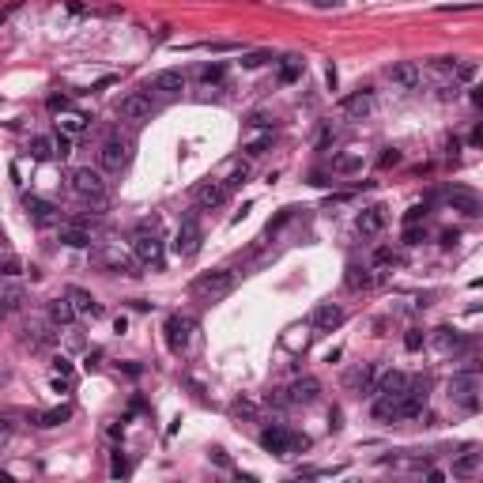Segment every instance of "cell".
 I'll list each match as a JSON object with an SVG mask.
<instances>
[{"mask_svg": "<svg viewBox=\"0 0 483 483\" xmlns=\"http://www.w3.org/2000/svg\"><path fill=\"white\" fill-rule=\"evenodd\" d=\"M332 140H336V133H332V128H325V133H321V140H318V147H329Z\"/></svg>", "mask_w": 483, "mask_h": 483, "instance_id": "49", "label": "cell"}, {"mask_svg": "<svg viewBox=\"0 0 483 483\" xmlns=\"http://www.w3.org/2000/svg\"><path fill=\"white\" fill-rule=\"evenodd\" d=\"M223 72H227V68H223L219 61L216 64H204V68H200V83H208V87H211V83H223Z\"/></svg>", "mask_w": 483, "mask_h": 483, "instance_id": "38", "label": "cell"}, {"mask_svg": "<svg viewBox=\"0 0 483 483\" xmlns=\"http://www.w3.org/2000/svg\"><path fill=\"white\" fill-rule=\"evenodd\" d=\"M53 370H57V378L72 382V362H68V359H53Z\"/></svg>", "mask_w": 483, "mask_h": 483, "instance_id": "43", "label": "cell"}, {"mask_svg": "<svg viewBox=\"0 0 483 483\" xmlns=\"http://www.w3.org/2000/svg\"><path fill=\"white\" fill-rule=\"evenodd\" d=\"M404 348H408V351H419V348H423V332H419V329H412V332L404 336Z\"/></svg>", "mask_w": 483, "mask_h": 483, "instance_id": "42", "label": "cell"}, {"mask_svg": "<svg viewBox=\"0 0 483 483\" xmlns=\"http://www.w3.org/2000/svg\"><path fill=\"white\" fill-rule=\"evenodd\" d=\"M200 227H197V219H185L181 227H178V238H174V253L181 257V261H189V257H197L200 253Z\"/></svg>", "mask_w": 483, "mask_h": 483, "instance_id": "10", "label": "cell"}, {"mask_svg": "<svg viewBox=\"0 0 483 483\" xmlns=\"http://www.w3.org/2000/svg\"><path fill=\"white\" fill-rule=\"evenodd\" d=\"M246 178H249V163L246 159H235V163H227V174H223L219 181H223V189H227V193H235Z\"/></svg>", "mask_w": 483, "mask_h": 483, "instance_id": "28", "label": "cell"}, {"mask_svg": "<svg viewBox=\"0 0 483 483\" xmlns=\"http://www.w3.org/2000/svg\"><path fill=\"white\" fill-rule=\"evenodd\" d=\"M261 445L276 457H287V453H299V449H310V438L302 434H291L287 426H265L261 431Z\"/></svg>", "mask_w": 483, "mask_h": 483, "instance_id": "4", "label": "cell"}, {"mask_svg": "<svg viewBox=\"0 0 483 483\" xmlns=\"http://www.w3.org/2000/svg\"><path fill=\"white\" fill-rule=\"evenodd\" d=\"M57 238L64 242V246H72V249H87L91 246V230L83 227V223H61Z\"/></svg>", "mask_w": 483, "mask_h": 483, "instance_id": "23", "label": "cell"}, {"mask_svg": "<svg viewBox=\"0 0 483 483\" xmlns=\"http://www.w3.org/2000/svg\"><path fill=\"white\" fill-rule=\"evenodd\" d=\"M68 155H72V136L57 133L53 136V159H68Z\"/></svg>", "mask_w": 483, "mask_h": 483, "instance_id": "39", "label": "cell"}, {"mask_svg": "<svg viewBox=\"0 0 483 483\" xmlns=\"http://www.w3.org/2000/svg\"><path fill=\"white\" fill-rule=\"evenodd\" d=\"M230 193L223 189V181L219 178H211V181H200L197 185V193H193V200H197V208H204V211H211V208H219L223 200H227Z\"/></svg>", "mask_w": 483, "mask_h": 483, "instance_id": "16", "label": "cell"}, {"mask_svg": "<svg viewBox=\"0 0 483 483\" xmlns=\"http://www.w3.org/2000/svg\"><path fill=\"white\" fill-rule=\"evenodd\" d=\"M151 91H155V95H166V98L181 95V91H185V72L181 68H163L159 76L151 80Z\"/></svg>", "mask_w": 483, "mask_h": 483, "instance_id": "17", "label": "cell"}, {"mask_svg": "<svg viewBox=\"0 0 483 483\" xmlns=\"http://www.w3.org/2000/svg\"><path fill=\"white\" fill-rule=\"evenodd\" d=\"M382 276L374 272L370 265H348V272H343V283H348V291H370Z\"/></svg>", "mask_w": 483, "mask_h": 483, "instance_id": "20", "label": "cell"}, {"mask_svg": "<svg viewBox=\"0 0 483 483\" xmlns=\"http://www.w3.org/2000/svg\"><path fill=\"white\" fill-rule=\"evenodd\" d=\"M235 283H238V276L230 272V268H211V272H204V276L193 280V299L219 302V299H227V295L235 291Z\"/></svg>", "mask_w": 483, "mask_h": 483, "instance_id": "1", "label": "cell"}, {"mask_svg": "<svg viewBox=\"0 0 483 483\" xmlns=\"http://www.w3.org/2000/svg\"><path fill=\"white\" fill-rule=\"evenodd\" d=\"M15 272H20V261H4V265H0V276H15Z\"/></svg>", "mask_w": 483, "mask_h": 483, "instance_id": "48", "label": "cell"}, {"mask_svg": "<svg viewBox=\"0 0 483 483\" xmlns=\"http://www.w3.org/2000/svg\"><path fill=\"white\" fill-rule=\"evenodd\" d=\"M31 155H34V159H53V140H50V136H34V140H31Z\"/></svg>", "mask_w": 483, "mask_h": 483, "instance_id": "37", "label": "cell"}, {"mask_svg": "<svg viewBox=\"0 0 483 483\" xmlns=\"http://www.w3.org/2000/svg\"><path fill=\"white\" fill-rule=\"evenodd\" d=\"M449 401L461 404L464 412H476L480 408V378L476 374H453L449 378Z\"/></svg>", "mask_w": 483, "mask_h": 483, "instance_id": "7", "label": "cell"}, {"mask_svg": "<svg viewBox=\"0 0 483 483\" xmlns=\"http://www.w3.org/2000/svg\"><path fill=\"white\" fill-rule=\"evenodd\" d=\"M68 419H72V404H61V408H50V412L34 415V423H38V426H61Z\"/></svg>", "mask_w": 483, "mask_h": 483, "instance_id": "32", "label": "cell"}, {"mask_svg": "<svg viewBox=\"0 0 483 483\" xmlns=\"http://www.w3.org/2000/svg\"><path fill=\"white\" fill-rule=\"evenodd\" d=\"M408 382H412V378H408L404 370H385V374L378 378L374 393H389V396H401L404 389H408Z\"/></svg>", "mask_w": 483, "mask_h": 483, "instance_id": "24", "label": "cell"}, {"mask_svg": "<svg viewBox=\"0 0 483 483\" xmlns=\"http://www.w3.org/2000/svg\"><path fill=\"white\" fill-rule=\"evenodd\" d=\"M50 321L53 325H72V321H76V310H72L68 295H61V299L50 302Z\"/></svg>", "mask_w": 483, "mask_h": 483, "instance_id": "31", "label": "cell"}, {"mask_svg": "<svg viewBox=\"0 0 483 483\" xmlns=\"http://www.w3.org/2000/svg\"><path fill=\"white\" fill-rule=\"evenodd\" d=\"M449 204L457 211H464V216H480V197H476V193H468V189H453Z\"/></svg>", "mask_w": 483, "mask_h": 483, "instance_id": "30", "label": "cell"}, {"mask_svg": "<svg viewBox=\"0 0 483 483\" xmlns=\"http://www.w3.org/2000/svg\"><path fill=\"white\" fill-rule=\"evenodd\" d=\"M396 163H401V151H396V147H385V155L378 159V166H382V170H385V166H396Z\"/></svg>", "mask_w": 483, "mask_h": 483, "instance_id": "44", "label": "cell"}, {"mask_svg": "<svg viewBox=\"0 0 483 483\" xmlns=\"http://www.w3.org/2000/svg\"><path fill=\"white\" fill-rule=\"evenodd\" d=\"M4 15H8V12H0V23H4Z\"/></svg>", "mask_w": 483, "mask_h": 483, "instance_id": "53", "label": "cell"}, {"mask_svg": "<svg viewBox=\"0 0 483 483\" xmlns=\"http://www.w3.org/2000/svg\"><path fill=\"white\" fill-rule=\"evenodd\" d=\"M128 163H133V144H128L125 136H110V140L98 147V166H102V170L121 174Z\"/></svg>", "mask_w": 483, "mask_h": 483, "instance_id": "6", "label": "cell"}, {"mask_svg": "<svg viewBox=\"0 0 483 483\" xmlns=\"http://www.w3.org/2000/svg\"><path fill=\"white\" fill-rule=\"evenodd\" d=\"M302 68H306V64H302L299 57H287L283 68H280V83H295V80L302 76Z\"/></svg>", "mask_w": 483, "mask_h": 483, "instance_id": "36", "label": "cell"}, {"mask_svg": "<svg viewBox=\"0 0 483 483\" xmlns=\"http://www.w3.org/2000/svg\"><path fill=\"white\" fill-rule=\"evenodd\" d=\"M343 306H336V302H321L318 310H313V332H336L340 325H343Z\"/></svg>", "mask_w": 483, "mask_h": 483, "instance_id": "15", "label": "cell"}, {"mask_svg": "<svg viewBox=\"0 0 483 483\" xmlns=\"http://www.w3.org/2000/svg\"><path fill=\"white\" fill-rule=\"evenodd\" d=\"M68 185L72 193L91 204H106V181H102L98 170H91V166H76V170L68 174Z\"/></svg>", "mask_w": 483, "mask_h": 483, "instance_id": "3", "label": "cell"}, {"mask_svg": "<svg viewBox=\"0 0 483 483\" xmlns=\"http://www.w3.org/2000/svg\"><path fill=\"white\" fill-rule=\"evenodd\" d=\"M98 261L106 265L110 272H117V276H140V272H136V257H133V249L125 253L121 246H106V249L98 253Z\"/></svg>", "mask_w": 483, "mask_h": 483, "instance_id": "11", "label": "cell"}, {"mask_svg": "<svg viewBox=\"0 0 483 483\" xmlns=\"http://www.w3.org/2000/svg\"><path fill=\"white\" fill-rule=\"evenodd\" d=\"M325 83H329V87L336 91V68H332V64H329V68H325Z\"/></svg>", "mask_w": 483, "mask_h": 483, "instance_id": "51", "label": "cell"}, {"mask_svg": "<svg viewBox=\"0 0 483 483\" xmlns=\"http://www.w3.org/2000/svg\"><path fill=\"white\" fill-rule=\"evenodd\" d=\"M265 61H268V53H265V50H257V53H246V57H242V68H249V72H253V68H261Z\"/></svg>", "mask_w": 483, "mask_h": 483, "instance_id": "41", "label": "cell"}, {"mask_svg": "<svg viewBox=\"0 0 483 483\" xmlns=\"http://www.w3.org/2000/svg\"><path fill=\"white\" fill-rule=\"evenodd\" d=\"M12 434V419H0V438H8Z\"/></svg>", "mask_w": 483, "mask_h": 483, "instance_id": "52", "label": "cell"}, {"mask_svg": "<svg viewBox=\"0 0 483 483\" xmlns=\"http://www.w3.org/2000/svg\"><path fill=\"white\" fill-rule=\"evenodd\" d=\"M23 208H27V216H31L38 227H53L57 223V204H50V200H42V197H23Z\"/></svg>", "mask_w": 483, "mask_h": 483, "instance_id": "19", "label": "cell"}, {"mask_svg": "<svg viewBox=\"0 0 483 483\" xmlns=\"http://www.w3.org/2000/svg\"><path fill=\"white\" fill-rule=\"evenodd\" d=\"M318 396H321L318 378H299V382L287 389V401H291V404H313Z\"/></svg>", "mask_w": 483, "mask_h": 483, "instance_id": "22", "label": "cell"}, {"mask_svg": "<svg viewBox=\"0 0 483 483\" xmlns=\"http://www.w3.org/2000/svg\"><path fill=\"white\" fill-rule=\"evenodd\" d=\"M385 223H389L385 208H382V204H370V208H362L355 216V230H359V235H366V238H374V235H382V230H385Z\"/></svg>", "mask_w": 483, "mask_h": 483, "instance_id": "13", "label": "cell"}, {"mask_svg": "<svg viewBox=\"0 0 483 483\" xmlns=\"http://www.w3.org/2000/svg\"><path fill=\"white\" fill-rule=\"evenodd\" d=\"M385 80L393 83V87H401V91H415L423 83V72H419L415 61H393L385 68Z\"/></svg>", "mask_w": 483, "mask_h": 483, "instance_id": "9", "label": "cell"}, {"mask_svg": "<svg viewBox=\"0 0 483 483\" xmlns=\"http://www.w3.org/2000/svg\"><path fill=\"white\" fill-rule=\"evenodd\" d=\"M235 415H253V404H246V401H238V404H235Z\"/></svg>", "mask_w": 483, "mask_h": 483, "instance_id": "50", "label": "cell"}, {"mask_svg": "<svg viewBox=\"0 0 483 483\" xmlns=\"http://www.w3.org/2000/svg\"><path fill=\"white\" fill-rule=\"evenodd\" d=\"M133 257H136V265H147V268H163V261H166V249H163V242H159V235H155V227L147 230V227H140L133 235Z\"/></svg>", "mask_w": 483, "mask_h": 483, "instance_id": "2", "label": "cell"}, {"mask_svg": "<svg viewBox=\"0 0 483 483\" xmlns=\"http://www.w3.org/2000/svg\"><path fill=\"white\" fill-rule=\"evenodd\" d=\"M163 332H166V348H170L174 355H185L189 343H193V332H197V321L185 318V313H170L166 325H163Z\"/></svg>", "mask_w": 483, "mask_h": 483, "instance_id": "5", "label": "cell"}, {"mask_svg": "<svg viewBox=\"0 0 483 483\" xmlns=\"http://www.w3.org/2000/svg\"><path fill=\"white\" fill-rule=\"evenodd\" d=\"M276 140V128L272 125H249V136L242 140V151L249 155V159H257V155H265L268 147Z\"/></svg>", "mask_w": 483, "mask_h": 483, "instance_id": "12", "label": "cell"}, {"mask_svg": "<svg viewBox=\"0 0 483 483\" xmlns=\"http://www.w3.org/2000/svg\"><path fill=\"white\" fill-rule=\"evenodd\" d=\"M480 464H483V453H476V449L468 445V449H464L461 457L453 461V476L468 480V476H476V472H480Z\"/></svg>", "mask_w": 483, "mask_h": 483, "instance_id": "26", "label": "cell"}, {"mask_svg": "<svg viewBox=\"0 0 483 483\" xmlns=\"http://www.w3.org/2000/svg\"><path fill=\"white\" fill-rule=\"evenodd\" d=\"M306 343H310V336H306L302 329H291V336H283V348H291V351H306Z\"/></svg>", "mask_w": 483, "mask_h": 483, "instance_id": "40", "label": "cell"}, {"mask_svg": "<svg viewBox=\"0 0 483 483\" xmlns=\"http://www.w3.org/2000/svg\"><path fill=\"white\" fill-rule=\"evenodd\" d=\"M404 242H408V246H419V242H423V230L415 227V223H408V230H404Z\"/></svg>", "mask_w": 483, "mask_h": 483, "instance_id": "46", "label": "cell"}, {"mask_svg": "<svg viewBox=\"0 0 483 483\" xmlns=\"http://www.w3.org/2000/svg\"><path fill=\"white\" fill-rule=\"evenodd\" d=\"M362 163H366V147L348 144L340 155H332V174H355V170H362Z\"/></svg>", "mask_w": 483, "mask_h": 483, "instance_id": "14", "label": "cell"}, {"mask_svg": "<svg viewBox=\"0 0 483 483\" xmlns=\"http://www.w3.org/2000/svg\"><path fill=\"white\" fill-rule=\"evenodd\" d=\"M64 295H68V302H72V310H76V318H91V321L102 318V306L95 302V295H91V291H83V287H68Z\"/></svg>", "mask_w": 483, "mask_h": 483, "instance_id": "18", "label": "cell"}, {"mask_svg": "<svg viewBox=\"0 0 483 483\" xmlns=\"http://www.w3.org/2000/svg\"><path fill=\"white\" fill-rule=\"evenodd\" d=\"M151 114H155L151 91H133V95H125L117 102V117H125V121H147Z\"/></svg>", "mask_w": 483, "mask_h": 483, "instance_id": "8", "label": "cell"}, {"mask_svg": "<svg viewBox=\"0 0 483 483\" xmlns=\"http://www.w3.org/2000/svg\"><path fill=\"white\" fill-rule=\"evenodd\" d=\"M57 133H64V136L87 133V117H83L80 110H57Z\"/></svg>", "mask_w": 483, "mask_h": 483, "instance_id": "25", "label": "cell"}, {"mask_svg": "<svg viewBox=\"0 0 483 483\" xmlns=\"http://www.w3.org/2000/svg\"><path fill=\"white\" fill-rule=\"evenodd\" d=\"M110 472H114V476H128V461L121 457V449L114 453V464H110Z\"/></svg>", "mask_w": 483, "mask_h": 483, "instance_id": "45", "label": "cell"}, {"mask_svg": "<svg viewBox=\"0 0 483 483\" xmlns=\"http://www.w3.org/2000/svg\"><path fill=\"white\" fill-rule=\"evenodd\" d=\"M340 110H343V114H348L351 121H362V117L370 114V110H374V91L362 87V91H355V95H348V98L340 102Z\"/></svg>", "mask_w": 483, "mask_h": 483, "instance_id": "21", "label": "cell"}, {"mask_svg": "<svg viewBox=\"0 0 483 483\" xmlns=\"http://www.w3.org/2000/svg\"><path fill=\"white\" fill-rule=\"evenodd\" d=\"M396 401H401V396H389V393H382L374 404H370V415H374L378 423H396Z\"/></svg>", "mask_w": 483, "mask_h": 483, "instance_id": "27", "label": "cell"}, {"mask_svg": "<svg viewBox=\"0 0 483 483\" xmlns=\"http://www.w3.org/2000/svg\"><path fill=\"white\" fill-rule=\"evenodd\" d=\"M370 385H374V366H359L348 374V389L351 393H370Z\"/></svg>", "mask_w": 483, "mask_h": 483, "instance_id": "33", "label": "cell"}, {"mask_svg": "<svg viewBox=\"0 0 483 483\" xmlns=\"http://www.w3.org/2000/svg\"><path fill=\"white\" fill-rule=\"evenodd\" d=\"M426 211V204H415V208H408V216H404V223H419V216Z\"/></svg>", "mask_w": 483, "mask_h": 483, "instance_id": "47", "label": "cell"}, {"mask_svg": "<svg viewBox=\"0 0 483 483\" xmlns=\"http://www.w3.org/2000/svg\"><path fill=\"white\" fill-rule=\"evenodd\" d=\"M461 343H464V336L457 329H434V348L438 351H457Z\"/></svg>", "mask_w": 483, "mask_h": 483, "instance_id": "35", "label": "cell"}, {"mask_svg": "<svg viewBox=\"0 0 483 483\" xmlns=\"http://www.w3.org/2000/svg\"><path fill=\"white\" fill-rule=\"evenodd\" d=\"M23 332H27V343H31V348H50V343L57 340V336H53V332L45 329V325H38V321H31Z\"/></svg>", "mask_w": 483, "mask_h": 483, "instance_id": "34", "label": "cell"}, {"mask_svg": "<svg viewBox=\"0 0 483 483\" xmlns=\"http://www.w3.org/2000/svg\"><path fill=\"white\" fill-rule=\"evenodd\" d=\"M23 306V291L15 283H0V318H8V313H15Z\"/></svg>", "mask_w": 483, "mask_h": 483, "instance_id": "29", "label": "cell"}]
</instances>
